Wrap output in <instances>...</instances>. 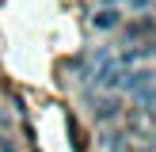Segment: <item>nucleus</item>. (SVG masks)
Segmentation results:
<instances>
[{
  "mask_svg": "<svg viewBox=\"0 0 156 152\" xmlns=\"http://www.w3.org/2000/svg\"><path fill=\"white\" fill-rule=\"evenodd\" d=\"M126 4H129V8H137V12H149L152 0H126Z\"/></svg>",
  "mask_w": 156,
  "mask_h": 152,
  "instance_id": "obj_2",
  "label": "nucleus"
},
{
  "mask_svg": "<svg viewBox=\"0 0 156 152\" xmlns=\"http://www.w3.org/2000/svg\"><path fill=\"white\" fill-rule=\"evenodd\" d=\"M118 23H122L118 8H114V4H103V8L95 12V19H91V27H95V30H114Z\"/></svg>",
  "mask_w": 156,
  "mask_h": 152,
  "instance_id": "obj_1",
  "label": "nucleus"
}]
</instances>
